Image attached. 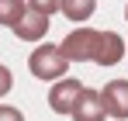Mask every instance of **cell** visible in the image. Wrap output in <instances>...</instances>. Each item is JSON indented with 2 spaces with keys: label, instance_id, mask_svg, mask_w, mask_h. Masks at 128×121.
Wrapping results in <instances>:
<instances>
[{
  "label": "cell",
  "instance_id": "cell-1",
  "mask_svg": "<svg viewBox=\"0 0 128 121\" xmlns=\"http://www.w3.org/2000/svg\"><path fill=\"white\" fill-rule=\"evenodd\" d=\"M62 56L69 62H97V66H118L125 59L128 45L114 31H94V28H76L62 38Z\"/></svg>",
  "mask_w": 128,
  "mask_h": 121
},
{
  "label": "cell",
  "instance_id": "cell-2",
  "mask_svg": "<svg viewBox=\"0 0 128 121\" xmlns=\"http://www.w3.org/2000/svg\"><path fill=\"white\" fill-rule=\"evenodd\" d=\"M28 69H31V76L35 80H62L66 69H69V59L62 56V48L59 45H48V42H42L31 56H28Z\"/></svg>",
  "mask_w": 128,
  "mask_h": 121
},
{
  "label": "cell",
  "instance_id": "cell-3",
  "mask_svg": "<svg viewBox=\"0 0 128 121\" xmlns=\"http://www.w3.org/2000/svg\"><path fill=\"white\" fill-rule=\"evenodd\" d=\"M80 90H83L80 80L62 76V80L48 90V107H52L56 114H73V104H76V97H80Z\"/></svg>",
  "mask_w": 128,
  "mask_h": 121
},
{
  "label": "cell",
  "instance_id": "cell-4",
  "mask_svg": "<svg viewBox=\"0 0 128 121\" xmlns=\"http://www.w3.org/2000/svg\"><path fill=\"white\" fill-rule=\"evenodd\" d=\"M107 118V107H104V97L100 90H80V97L73 104V121H104Z\"/></svg>",
  "mask_w": 128,
  "mask_h": 121
},
{
  "label": "cell",
  "instance_id": "cell-5",
  "mask_svg": "<svg viewBox=\"0 0 128 121\" xmlns=\"http://www.w3.org/2000/svg\"><path fill=\"white\" fill-rule=\"evenodd\" d=\"M14 35H18L21 42H42L45 35H48V14L35 10V7H28L24 18L14 24Z\"/></svg>",
  "mask_w": 128,
  "mask_h": 121
},
{
  "label": "cell",
  "instance_id": "cell-6",
  "mask_svg": "<svg viewBox=\"0 0 128 121\" xmlns=\"http://www.w3.org/2000/svg\"><path fill=\"white\" fill-rule=\"evenodd\" d=\"M100 97H104L107 118H118V121L128 118V80H111L100 90Z\"/></svg>",
  "mask_w": 128,
  "mask_h": 121
},
{
  "label": "cell",
  "instance_id": "cell-7",
  "mask_svg": "<svg viewBox=\"0 0 128 121\" xmlns=\"http://www.w3.org/2000/svg\"><path fill=\"white\" fill-rule=\"evenodd\" d=\"M59 10H62V18H69L73 24H83V21L94 18L97 0H62V4H59Z\"/></svg>",
  "mask_w": 128,
  "mask_h": 121
},
{
  "label": "cell",
  "instance_id": "cell-8",
  "mask_svg": "<svg viewBox=\"0 0 128 121\" xmlns=\"http://www.w3.org/2000/svg\"><path fill=\"white\" fill-rule=\"evenodd\" d=\"M24 10H28V4H24V0H0V24L14 28V24L24 18Z\"/></svg>",
  "mask_w": 128,
  "mask_h": 121
},
{
  "label": "cell",
  "instance_id": "cell-9",
  "mask_svg": "<svg viewBox=\"0 0 128 121\" xmlns=\"http://www.w3.org/2000/svg\"><path fill=\"white\" fill-rule=\"evenodd\" d=\"M10 90H14V73H10V69L0 62V97H7Z\"/></svg>",
  "mask_w": 128,
  "mask_h": 121
},
{
  "label": "cell",
  "instance_id": "cell-10",
  "mask_svg": "<svg viewBox=\"0 0 128 121\" xmlns=\"http://www.w3.org/2000/svg\"><path fill=\"white\" fill-rule=\"evenodd\" d=\"M59 4H62V0H28V7H35V10H42V14H56Z\"/></svg>",
  "mask_w": 128,
  "mask_h": 121
},
{
  "label": "cell",
  "instance_id": "cell-11",
  "mask_svg": "<svg viewBox=\"0 0 128 121\" xmlns=\"http://www.w3.org/2000/svg\"><path fill=\"white\" fill-rule=\"evenodd\" d=\"M0 121H24V114L10 104H0Z\"/></svg>",
  "mask_w": 128,
  "mask_h": 121
},
{
  "label": "cell",
  "instance_id": "cell-12",
  "mask_svg": "<svg viewBox=\"0 0 128 121\" xmlns=\"http://www.w3.org/2000/svg\"><path fill=\"white\" fill-rule=\"evenodd\" d=\"M125 18H128V7H125Z\"/></svg>",
  "mask_w": 128,
  "mask_h": 121
}]
</instances>
